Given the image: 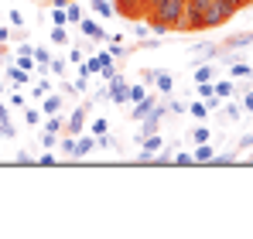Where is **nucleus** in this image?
I'll use <instances>...</instances> for the list:
<instances>
[{
    "label": "nucleus",
    "mask_w": 253,
    "mask_h": 239,
    "mask_svg": "<svg viewBox=\"0 0 253 239\" xmlns=\"http://www.w3.org/2000/svg\"><path fill=\"white\" fill-rule=\"evenodd\" d=\"M181 17H185V0H161V3L147 7V28L158 35L181 31Z\"/></svg>",
    "instance_id": "nucleus-1"
},
{
    "label": "nucleus",
    "mask_w": 253,
    "mask_h": 239,
    "mask_svg": "<svg viewBox=\"0 0 253 239\" xmlns=\"http://www.w3.org/2000/svg\"><path fill=\"white\" fill-rule=\"evenodd\" d=\"M233 14H236V3H233V0H215L209 10L202 14V21H199V31H212V28H222L226 21H233Z\"/></svg>",
    "instance_id": "nucleus-2"
},
{
    "label": "nucleus",
    "mask_w": 253,
    "mask_h": 239,
    "mask_svg": "<svg viewBox=\"0 0 253 239\" xmlns=\"http://www.w3.org/2000/svg\"><path fill=\"white\" fill-rule=\"evenodd\" d=\"M165 117H168V106H158V103H154L151 113L140 120V133H137V140L147 137V133H158V126H161V120H165Z\"/></svg>",
    "instance_id": "nucleus-3"
},
{
    "label": "nucleus",
    "mask_w": 253,
    "mask_h": 239,
    "mask_svg": "<svg viewBox=\"0 0 253 239\" xmlns=\"http://www.w3.org/2000/svg\"><path fill=\"white\" fill-rule=\"evenodd\" d=\"M113 7H117V14H124L130 21L147 17V0H113Z\"/></svg>",
    "instance_id": "nucleus-4"
},
{
    "label": "nucleus",
    "mask_w": 253,
    "mask_h": 239,
    "mask_svg": "<svg viewBox=\"0 0 253 239\" xmlns=\"http://www.w3.org/2000/svg\"><path fill=\"white\" fill-rule=\"evenodd\" d=\"M106 96H110V103H117V106H126L130 103V85H126V79H110L106 82Z\"/></svg>",
    "instance_id": "nucleus-5"
},
{
    "label": "nucleus",
    "mask_w": 253,
    "mask_h": 239,
    "mask_svg": "<svg viewBox=\"0 0 253 239\" xmlns=\"http://www.w3.org/2000/svg\"><path fill=\"white\" fill-rule=\"evenodd\" d=\"M89 106H92V103H85V106H76V110H72V117L65 120V133H72V137L85 133V117H89Z\"/></svg>",
    "instance_id": "nucleus-6"
},
{
    "label": "nucleus",
    "mask_w": 253,
    "mask_h": 239,
    "mask_svg": "<svg viewBox=\"0 0 253 239\" xmlns=\"http://www.w3.org/2000/svg\"><path fill=\"white\" fill-rule=\"evenodd\" d=\"M79 31H83L85 38H92V41H110V31H106L103 24H96L92 17H83V21H79Z\"/></svg>",
    "instance_id": "nucleus-7"
},
{
    "label": "nucleus",
    "mask_w": 253,
    "mask_h": 239,
    "mask_svg": "<svg viewBox=\"0 0 253 239\" xmlns=\"http://www.w3.org/2000/svg\"><path fill=\"white\" fill-rule=\"evenodd\" d=\"M92 151H96V137H92V133L85 130V133H79V137H76V151H72V160L89 158Z\"/></svg>",
    "instance_id": "nucleus-8"
},
{
    "label": "nucleus",
    "mask_w": 253,
    "mask_h": 239,
    "mask_svg": "<svg viewBox=\"0 0 253 239\" xmlns=\"http://www.w3.org/2000/svg\"><path fill=\"white\" fill-rule=\"evenodd\" d=\"M222 48H253V31H236V35H229V38L222 41Z\"/></svg>",
    "instance_id": "nucleus-9"
},
{
    "label": "nucleus",
    "mask_w": 253,
    "mask_h": 239,
    "mask_svg": "<svg viewBox=\"0 0 253 239\" xmlns=\"http://www.w3.org/2000/svg\"><path fill=\"white\" fill-rule=\"evenodd\" d=\"M62 106H65V96L62 92H48L42 103V113L44 117H51V113H62Z\"/></svg>",
    "instance_id": "nucleus-10"
},
{
    "label": "nucleus",
    "mask_w": 253,
    "mask_h": 239,
    "mask_svg": "<svg viewBox=\"0 0 253 239\" xmlns=\"http://www.w3.org/2000/svg\"><path fill=\"white\" fill-rule=\"evenodd\" d=\"M192 51H195V58H192L195 65H199V62H209V58H215V55H222L219 44H209V41H206V44H195Z\"/></svg>",
    "instance_id": "nucleus-11"
},
{
    "label": "nucleus",
    "mask_w": 253,
    "mask_h": 239,
    "mask_svg": "<svg viewBox=\"0 0 253 239\" xmlns=\"http://www.w3.org/2000/svg\"><path fill=\"white\" fill-rule=\"evenodd\" d=\"M130 106H133V110H130V120H137V123H140V120L151 113V106H154V96L147 92V99H140V103H130Z\"/></svg>",
    "instance_id": "nucleus-12"
},
{
    "label": "nucleus",
    "mask_w": 253,
    "mask_h": 239,
    "mask_svg": "<svg viewBox=\"0 0 253 239\" xmlns=\"http://www.w3.org/2000/svg\"><path fill=\"white\" fill-rule=\"evenodd\" d=\"M154 85H158L161 92H171V89H174V76L165 72V69H154Z\"/></svg>",
    "instance_id": "nucleus-13"
},
{
    "label": "nucleus",
    "mask_w": 253,
    "mask_h": 239,
    "mask_svg": "<svg viewBox=\"0 0 253 239\" xmlns=\"http://www.w3.org/2000/svg\"><path fill=\"white\" fill-rule=\"evenodd\" d=\"M7 76H10L14 85H28V82H31V72H28V69H21V65H7Z\"/></svg>",
    "instance_id": "nucleus-14"
},
{
    "label": "nucleus",
    "mask_w": 253,
    "mask_h": 239,
    "mask_svg": "<svg viewBox=\"0 0 253 239\" xmlns=\"http://www.w3.org/2000/svg\"><path fill=\"white\" fill-rule=\"evenodd\" d=\"M212 89H215V96H219V99H233V96H236V85H233L229 79L212 82Z\"/></svg>",
    "instance_id": "nucleus-15"
},
{
    "label": "nucleus",
    "mask_w": 253,
    "mask_h": 239,
    "mask_svg": "<svg viewBox=\"0 0 253 239\" xmlns=\"http://www.w3.org/2000/svg\"><path fill=\"white\" fill-rule=\"evenodd\" d=\"M247 76H253V65H247V62H229V79H247Z\"/></svg>",
    "instance_id": "nucleus-16"
},
{
    "label": "nucleus",
    "mask_w": 253,
    "mask_h": 239,
    "mask_svg": "<svg viewBox=\"0 0 253 239\" xmlns=\"http://www.w3.org/2000/svg\"><path fill=\"white\" fill-rule=\"evenodd\" d=\"M219 113H222V120H226V123H233V120H240L243 106H236V103H229V99H226V103L219 106Z\"/></svg>",
    "instance_id": "nucleus-17"
},
{
    "label": "nucleus",
    "mask_w": 253,
    "mask_h": 239,
    "mask_svg": "<svg viewBox=\"0 0 253 239\" xmlns=\"http://www.w3.org/2000/svg\"><path fill=\"white\" fill-rule=\"evenodd\" d=\"M79 21H83V7L76 0H69L65 3V24H79Z\"/></svg>",
    "instance_id": "nucleus-18"
},
{
    "label": "nucleus",
    "mask_w": 253,
    "mask_h": 239,
    "mask_svg": "<svg viewBox=\"0 0 253 239\" xmlns=\"http://www.w3.org/2000/svg\"><path fill=\"white\" fill-rule=\"evenodd\" d=\"M212 154H215V151H212L209 140H206V144H195V154H192V158H195V164H209Z\"/></svg>",
    "instance_id": "nucleus-19"
},
{
    "label": "nucleus",
    "mask_w": 253,
    "mask_h": 239,
    "mask_svg": "<svg viewBox=\"0 0 253 239\" xmlns=\"http://www.w3.org/2000/svg\"><path fill=\"white\" fill-rule=\"evenodd\" d=\"M188 113H192L195 120H206L212 110H209V103H206V99H195V103H188Z\"/></svg>",
    "instance_id": "nucleus-20"
},
{
    "label": "nucleus",
    "mask_w": 253,
    "mask_h": 239,
    "mask_svg": "<svg viewBox=\"0 0 253 239\" xmlns=\"http://www.w3.org/2000/svg\"><path fill=\"white\" fill-rule=\"evenodd\" d=\"M92 10H96L99 17H117V7H113L110 0H92Z\"/></svg>",
    "instance_id": "nucleus-21"
},
{
    "label": "nucleus",
    "mask_w": 253,
    "mask_h": 239,
    "mask_svg": "<svg viewBox=\"0 0 253 239\" xmlns=\"http://www.w3.org/2000/svg\"><path fill=\"white\" fill-rule=\"evenodd\" d=\"M51 44H69V31H65V24H51Z\"/></svg>",
    "instance_id": "nucleus-22"
},
{
    "label": "nucleus",
    "mask_w": 253,
    "mask_h": 239,
    "mask_svg": "<svg viewBox=\"0 0 253 239\" xmlns=\"http://www.w3.org/2000/svg\"><path fill=\"white\" fill-rule=\"evenodd\" d=\"M188 137H192V144H206V140H209V137H212V130H209V126H206V123H202V126H195V130H192Z\"/></svg>",
    "instance_id": "nucleus-23"
},
{
    "label": "nucleus",
    "mask_w": 253,
    "mask_h": 239,
    "mask_svg": "<svg viewBox=\"0 0 253 239\" xmlns=\"http://www.w3.org/2000/svg\"><path fill=\"white\" fill-rule=\"evenodd\" d=\"M140 99H147V85L144 82H133L130 85V103H140Z\"/></svg>",
    "instance_id": "nucleus-24"
},
{
    "label": "nucleus",
    "mask_w": 253,
    "mask_h": 239,
    "mask_svg": "<svg viewBox=\"0 0 253 239\" xmlns=\"http://www.w3.org/2000/svg\"><path fill=\"white\" fill-rule=\"evenodd\" d=\"M48 92H51V82H48V79H38V85L31 89V96H35V99H44Z\"/></svg>",
    "instance_id": "nucleus-25"
},
{
    "label": "nucleus",
    "mask_w": 253,
    "mask_h": 239,
    "mask_svg": "<svg viewBox=\"0 0 253 239\" xmlns=\"http://www.w3.org/2000/svg\"><path fill=\"white\" fill-rule=\"evenodd\" d=\"M106 130H110V123H106L103 117H96V120H92V126H89V133H92V137H103Z\"/></svg>",
    "instance_id": "nucleus-26"
},
{
    "label": "nucleus",
    "mask_w": 253,
    "mask_h": 239,
    "mask_svg": "<svg viewBox=\"0 0 253 239\" xmlns=\"http://www.w3.org/2000/svg\"><path fill=\"white\" fill-rule=\"evenodd\" d=\"M195 82H212V65H195Z\"/></svg>",
    "instance_id": "nucleus-27"
},
{
    "label": "nucleus",
    "mask_w": 253,
    "mask_h": 239,
    "mask_svg": "<svg viewBox=\"0 0 253 239\" xmlns=\"http://www.w3.org/2000/svg\"><path fill=\"white\" fill-rule=\"evenodd\" d=\"M195 92H199V99H209V96H215L212 82H195Z\"/></svg>",
    "instance_id": "nucleus-28"
},
{
    "label": "nucleus",
    "mask_w": 253,
    "mask_h": 239,
    "mask_svg": "<svg viewBox=\"0 0 253 239\" xmlns=\"http://www.w3.org/2000/svg\"><path fill=\"white\" fill-rule=\"evenodd\" d=\"M171 164H178V167H188V164H195V158H192V154H188V151H178V154H174V160H171Z\"/></svg>",
    "instance_id": "nucleus-29"
},
{
    "label": "nucleus",
    "mask_w": 253,
    "mask_h": 239,
    "mask_svg": "<svg viewBox=\"0 0 253 239\" xmlns=\"http://www.w3.org/2000/svg\"><path fill=\"white\" fill-rule=\"evenodd\" d=\"M48 72L51 76H65V58H51L48 62Z\"/></svg>",
    "instance_id": "nucleus-30"
},
{
    "label": "nucleus",
    "mask_w": 253,
    "mask_h": 239,
    "mask_svg": "<svg viewBox=\"0 0 253 239\" xmlns=\"http://www.w3.org/2000/svg\"><path fill=\"white\" fill-rule=\"evenodd\" d=\"M42 144H44V151H51V147H58V133H51V130H44V133H42Z\"/></svg>",
    "instance_id": "nucleus-31"
},
{
    "label": "nucleus",
    "mask_w": 253,
    "mask_h": 239,
    "mask_svg": "<svg viewBox=\"0 0 253 239\" xmlns=\"http://www.w3.org/2000/svg\"><path fill=\"white\" fill-rule=\"evenodd\" d=\"M24 120H28V126H38V123H42V113L31 110V106H24Z\"/></svg>",
    "instance_id": "nucleus-32"
},
{
    "label": "nucleus",
    "mask_w": 253,
    "mask_h": 239,
    "mask_svg": "<svg viewBox=\"0 0 253 239\" xmlns=\"http://www.w3.org/2000/svg\"><path fill=\"white\" fill-rule=\"evenodd\" d=\"M181 113H188L185 103H168V117H181Z\"/></svg>",
    "instance_id": "nucleus-33"
},
{
    "label": "nucleus",
    "mask_w": 253,
    "mask_h": 239,
    "mask_svg": "<svg viewBox=\"0 0 253 239\" xmlns=\"http://www.w3.org/2000/svg\"><path fill=\"white\" fill-rule=\"evenodd\" d=\"M38 164H42V167H51V164H58V158H55L51 151H44L42 158H38Z\"/></svg>",
    "instance_id": "nucleus-34"
},
{
    "label": "nucleus",
    "mask_w": 253,
    "mask_h": 239,
    "mask_svg": "<svg viewBox=\"0 0 253 239\" xmlns=\"http://www.w3.org/2000/svg\"><path fill=\"white\" fill-rule=\"evenodd\" d=\"M10 28H24V14L21 10H10Z\"/></svg>",
    "instance_id": "nucleus-35"
},
{
    "label": "nucleus",
    "mask_w": 253,
    "mask_h": 239,
    "mask_svg": "<svg viewBox=\"0 0 253 239\" xmlns=\"http://www.w3.org/2000/svg\"><path fill=\"white\" fill-rule=\"evenodd\" d=\"M51 24H65V10L62 7H51Z\"/></svg>",
    "instance_id": "nucleus-36"
},
{
    "label": "nucleus",
    "mask_w": 253,
    "mask_h": 239,
    "mask_svg": "<svg viewBox=\"0 0 253 239\" xmlns=\"http://www.w3.org/2000/svg\"><path fill=\"white\" fill-rule=\"evenodd\" d=\"M14 164H38V160L31 158V154H28V151H21V154H17V158H14Z\"/></svg>",
    "instance_id": "nucleus-37"
},
{
    "label": "nucleus",
    "mask_w": 253,
    "mask_h": 239,
    "mask_svg": "<svg viewBox=\"0 0 253 239\" xmlns=\"http://www.w3.org/2000/svg\"><path fill=\"white\" fill-rule=\"evenodd\" d=\"M69 62H76V65H83V62H85L83 48H72V55H69Z\"/></svg>",
    "instance_id": "nucleus-38"
},
{
    "label": "nucleus",
    "mask_w": 253,
    "mask_h": 239,
    "mask_svg": "<svg viewBox=\"0 0 253 239\" xmlns=\"http://www.w3.org/2000/svg\"><path fill=\"white\" fill-rule=\"evenodd\" d=\"M243 110H253V89L243 92Z\"/></svg>",
    "instance_id": "nucleus-39"
},
{
    "label": "nucleus",
    "mask_w": 253,
    "mask_h": 239,
    "mask_svg": "<svg viewBox=\"0 0 253 239\" xmlns=\"http://www.w3.org/2000/svg\"><path fill=\"white\" fill-rule=\"evenodd\" d=\"M10 106H24V96L21 92H10Z\"/></svg>",
    "instance_id": "nucleus-40"
},
{
    "label": "nucleus",
    "mask_w": 253,
    "mask_h": 239,
    "mask_svg": "<svg viewBox=\"0 0 253 239\" xmlns=\"http://www.w3.org/2000/svg\"><path fill=\"white\" fill-rule=\"evenodd\" d=\"M0 41H3V44L10 41V28H0Z\"/></svg>",
    "instance_id": "nucleus-41"
},
{
    "label": "nucleus",
    "mask_w": 253,
    "mask_h": 239,
    "mask_svg": "<svg viewBox=\"0 0 253 239\" xmlns=\"http://www.w3.org/2000/svg\"><path fill=\"white\" fill-rule=\"evenodd\" d=\"M0 120H10L7 117V103H0Z\"/></svg>",
    "instance_id": "nucleus-42"
},
{
    "label": "nucleus",
    "mask_w": 253,
    "mask_h": 239,
    "mask_svg": "<svg viewBox=\"0 0 253 239\" xmlns=\"http://www.w3.org/2000/svg\"><path fill=\"white\" fill-rule=\"evenodd\" d=\"M65 3H69V0H51V7H62V10H65Z\"/></svg>",
    "instance_id": "nucleus-43"
},
{
    "label": "nucleus",
    "mask_w": 253,
    "mask_h": 239,
    "mask_svg": "<svg viewBox=\"0 0 253 239\" xmlns=\"http://www.w3.org/2000/svg\"><path fill=\"white\" fill-rule=\"evenodd\" d=\"M247 164H253V154H250V160H247Z\"/></svg>",
    "instance_id": "nucleus-44"
},
{
    "label": "nucleus",
    "mask_w": 253,
    "mask_h": 239,
    "mask_svg": "<svg viewBox=\"0 0 253 239\" xmlns=\"http://www.w3.org/2000/svg\"><path fill=\"white\" fill-rule=\"evenodd\" d=\"M0 164H3V158H0Z\"/></svg>",
    "instance_id": "nucleus-45"
},
{
    "label": "nucleus",
    "mask_w": 253,
    "mask_h": 239,
    "mask_svg": "<svg viewBox=\"0 0 253 239\" xmlns=\"http://www.w3.org/2000/svg\"><path fill=\"white\" fill-rule=\"evenodd\" d=\"M250 65H253V62H250Z\"/></svg>",
    "instance_id": "nucleus-46"
}]
</instances>
